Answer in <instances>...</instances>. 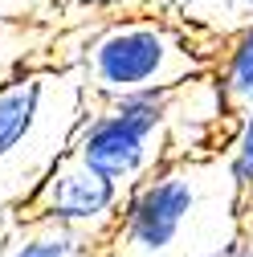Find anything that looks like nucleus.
<instances>
[{
    "instance_id": "1",
    "label": "nucleus",
    "mask_w": 253,
    "mask_h": 257,
    "mask_svg": "<svg viewBox=\"0 0 253 257\" xmlns=\"http://www.w3.org/2000/svg\"><path fill=\"white\" fill-rule=\"evenodd\" d=\"M90 106L78 61H29L0 86V208H25L49 168L70 155Z\"/></svg>"
},
{
    "instance_id": "2",
    "label": "nucleus",
    "mask_w": 253,
    "mask_h": 257,
    "mask_svg": "<svg viewBox=\"0 0 253 257\" xmlns=\"http://www.w3.org/2000/svg\"><path fill=\"white\" fill-rule=\"evenodd\" d=\"M220 37L176 17H118L86 33L78 70L94 102L135 90H176L200 74H212Z\"/></svg>"
},
{
    "instance_id": "3",
    "label": "nucleus",
    "mask_w": 253,
    "mask_h": 257,
    "mask_svg": "<svg viewBox=\"0 0 253 257\" xmlns=\"http://www.w3.org/2000/svg\"><path fill=\"white\" fill-rule=\"evenodd\" d=\"M168 94L172 90H135L118 98L94 102L78 126L70 155L82 159L114 188L131 192L155 168H164L168 151Z\"/></svg>"
},
{
    "instance_id": "4",
    "label": "nucleus",
    "mask_w": 253,
    "mask_h": 257,
    "mask_svg": "<svg viewBox=\"0 0 253 257\" xmlns=\"http://www.w3.org/2000/svg\"><path fill=\"white\" fill-rule=\"evenodd\" d=\"M208 176V159H168L164 168H155L122 196V216L110 245L126 257H168L180 249L200 220Z\"/></svg>"
},
{
    "instance_id": "5",
    "label": "nucleus",
    "mask_w": 253,
    "mask_h": 257,
    "mask_svg": "<svg viewBox=\"0 0 253 257\" xmlns=\"http://www.w3.org/2000/svg\"><path fill=\"white\" fill-rule=\"evenodd\" d=\"M122 196L126 192L114 188L110 180H102L98 172H90L82 159L61 155L49 168V176L33 188V196L25 200V208L17 216L25 220H45V224H61V229L82 233L94 249L110 245L118 216H122Z\"/></svg>"
},
{
    "instance_id": "6",
    "label": "nucleus",
    "mask_w": 253,
    "mask_h": 257,
    "mask_svg": "<svg viewBox=\"0 0 253 257\" xmlns=\"http://www.w3.org/2000/svg\"><path fill=\"white\" fill-rule=\"evenodd\" d=\"M229 98L220 90L216 74H200L168 94V151L172 159H200L216 135L229 126ZM233 131V126H229Z\"/></svg>"
},
{
    "instance_id": "7",
    "label": "nucleus",
    "mask_w": 253,
    "mask_h": 257,
    "mask_svg": "<svg viewBox=\"0 0 253 257\" xmlns=\"http://www.w3.org/2000/svg\"><path fill=\"white\" fill-rule=\"evenodd\" d=\"M94 249L82 233L61 229V224H45V220H25L17 216L5 257H94Z\"/></svg>"
},
{
    "instance_id": "8",
    "label": "nucleus",
    "mask_w": 253,
    "mask_h": 257,
    "mask_svg": "<svg viewBox=\"0 0 253 257\" xmlns=\"http://www.w3.org/2000/svg\"><path fill=\"white\" fill-rule=\"evenodd\" d=\"M212 74H216L220 90H225L233 114L253 106V25L237 29V33H229L225 41H220Z\"/></svg>"
},
{
    "instance_id": "9",
    "label": "nucleus",
    "mask_w": 253,
    "mask_h": 257,
    "mask_svg": "<svg viewBox=\"0 0 253 257\" xmlns=\"http://www.w3.org/2000/svg\"><path fill=\"white\" fill-rule=\"evenodd\" d=\"M225 176L241 200L253 196V106L237 114L229 131V155H225Z\"/></svg>"
},
{
    "instance_id": "10",
    "label": "nucleus",
    "mask_w": 253,
    "mask_h": 257,
    "mask_svg": "<svg viewBox=\"0 0 253 257\" xmlns=\"http://www.w3.org/2000/svg\"><path fill=\"white\" fill-rule=\"evenodd\" d=\"M168 5H172V13L188 17V25H196V29H204L208 13H216V9H220V17H229L233 33L253 25V0H168Z\"/></svg>"
},
{
    "instance_id": "11",
    "label": "nucleus",
    "mask_w": 253,
    "mask_h": 257,
    "mask_svg": "<svg viewBox=\"0 0 253 257\" xmlns=\"http://www.w3.org/2000/svg\"><path fill=\"white\" fill-rule=\"evenodd\" d=\"M41 33L33 25H5L0 21V86H5L21 66H29V61H37L33 49L29 45H37Z\"/></svg>"
},
{
    "instance_id": "12",
    "label": "nucleus",
    "mask_w": 253,
    "mask_h": 257,
    "mask_svg": "<svg viewBox=\"0 0 253 257\" xmlns=\"http://www.w3.org/2000/svg\"><path fill=\"white\" fill-rule=\"evenodd\" d=\"M53 0H0V21L5 25H33L49 13Z\"/></svg>"
},
{
    "instance_id": "13",
    "label": "nucleus",
    "mask_w": 253,
    "mask_h": 257,
    "mask_svg": "<svg viewBox=\"0 0 253 257\" xmlns=\"http://www.w3.org/2000/svg\"><path fill=\"white\" fill-rule=\"evenodd\" d=\"M74 5L86 13H118V9H131L135 0H74Z\"/></svg>"
},
{
    "instance_id": "14",
    "label": "nucleus",
    "mask_w": 253,
    "mask_h": 257,
    "mask_svg": "<svg viewBox=\"0 0 253 257\" xmlns=\"http://www.w3.org/2000/svg\"><path fill=\"white\" fill-rule=\"evenodd\" d=\"M13 224H17V212L0 208V257H5V245H9V233H13Z\"/></svg>"
},
{
    "instance_id": "15",
    "label": "nucleus",
    "mask_w": 253,
    "mask_h": 257,
    "mask_svg": "<svg viewBox=\"0 0 253 257\" xmlns=\"http://www.w3.org/2000/svg\"><path fill=\"white\" fill-rule=\"evenodd\" d=\"M220 257H253V245H233V249H225Z\"/></svg>"
}]
</instances>
